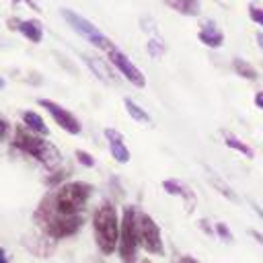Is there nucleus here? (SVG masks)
I'll return each instance as SVG.
<instances>
[{
	"label": "nucleus",
	"mask_w": 263,
	"mask_h": 263,
	"mask_svg": "<svg viewBox=\"0 0 263 263\" xmlns=\"http://www.w3.org/2000/svg\"><path fill=\"white\" fill-rule=\"evenodd\" d=\"M0 263H10V261H8V255H6V251H4L2 247H0Z\"/></svg>",
	"instance_id": "nucleus-32"
},
{
	"label": "nucleus",
	"mask_w": 263,
	"mask_h": 263,
	"mask_svg": "<svg viewBox=\"0 0 263 263\" xmlns=\"http://www.w3.org/2000/svg\"><path fill=\"white\" fill-rule=\"evenodd\" d=\"M164 4L185 16H197L199 14V0H164Z\"/></svg>",
	"instance_id": "nucleus-17"
},
{
	"label": "nucleus",
	"mask_w": 263,
	"mask_h": 263,
	"mask_svg": "<svg viewBox=\"0 0 263 263\" xmlns=\"http://www.w3.org/2000/svg\"><path fill=\"white\" fill-rule=\"evenodd\" d=\"M123 105H125V111L129 113L132 119H136V121H140V123H150V115H148V111L142 109L136 101H132V99H123Z\"/></svg>",
	"instance_id": "nucleus-18"
},
{
	"label": "nucleus",
	"mask_w": 263,
	"mask_h": 263,
	"mask_svg": "<svg viewBox=\"0 0 263 263\" xmlns=\"http://www.w3.org/2000/svg\"><path fill=\"white\" fill-rule=\"evenodd\" d=\"M232 68H234V72H236L238 76H242V78H247V80H257V70H255V66H251L247 60L234 58V60H232Z\"/></svg>",
	"instance_id": "nucleus-19"
},
{
	"label": "nucleus",
	"mask_w": 263,
	"mask_h": 263,
	"mask_svg": "<svg viewBox=\"0 0 263 263\" xmlns=\"http://www.w3.org/2000/svg\"><path fill=\"white\" fill-rule=\"evenodd\" d=\"M257 43H259V47L263 49V33H257Z\"/></svg>",
	"instance_id": "nucleus-34"
},
{
	"label": "nucleus",
	"mask_w": 263,
	"mask_h": 263,
	"mask_svg": "<svg viewBox=\"0 0 263 263\" xmlns=\"http://www.w3.org/2000/svg\"><path fill=\"white\" fill-rule=\"evenodd\" d=\"M12 27H16V31H18L25 39H29V41H33V43H41V41H43V27H41V23H39L37 18L16 21V23H12Z\"/></svg>",
	"instance_id": "nucleus-12"
},
{
	"label": "nucleus",
	"mask_w": 263,
	"mask_h": 263,
	"mask_svg": "<svg viewBox=\"0 0 263 263\" xmlns=\"http://www.w3.org/2000/svg\"><path fill=\"white\" fill-rule=\"evenodd\" d=\"M134 263H152V261H150L148 257H140V259H138V261H134Z\"/></svg>",
	"instance_id": "nucleus-35"
},
{
	"label": "nucleus",
	"mask_w": 263,
	"mask_h": 263,
	"mask_svg": "<svg viewBox=\"0 0 263 263\" xmlns=\"http://www.w3.org/2000/svg\"><path fill=\"white\" fill-rule=\"evenodd\" d=\"M162 189H164L168 195L181 197V199L185 201V205H187V212H193V208H195V193H193V189L187 187L183 181H179V179H164V181H162Z\"/></svg>",
	"instance_id": "nucleus-11"
},
{
	"label": "nucleus",
	"mask_w": 263,
	"mask_h": 263,
	"mask_svg": "<svg viewBox=\"0 0 263 263\" xmlns=\"http://www.w3.org/2000/svg\"><path fill=\"white\" fill-rule=\"evenodd\" d=\"M60 14L64 16V21L82 37V39H86L92 47H97V49H103V51H113L115 49V45H113V41L99 29V27H95L86 16H82V14H78L76 10H72V8H60Z\"/></svg>",
	"instance_id": "nucleus-6"
},
{
	"label": "nucleus",
	"mask_w": 263,
	"mask_h": 263,
	"mask_svg": "<svg viewBox=\"0 0 263 263\" xmlns=\"http://www.w3.org/2000/svg\"><path fill=\"white\" fill-rule=\"evenodd\" d=\"M12 2H14V4H18V2H23V4H27L29 8H33L35 12H41V8H39V4H37L35 0H12Z\"/></svg>",
	"instance_id": "nucleus-29"
},
{
	"label": "nucleus",
	"mask_w": 263,
	"mask_h": 263,
	"mask_svg": "<svg viewBox=\"0 0 263 263\" xmlns=\"http://www.w3.org/2000/svg\"><path fill=\"white\" fill-rule=\"evenodd\" d=\"M249 236H253V238L263 247V232H259V230H255V228H249Z\"/></svg>",
	"instance_id": "nucleus-30"
},
{
	"label": "nucleus",
	"mask_w": 263,
	"mask_h": 263,
	"mask_svg": "<svg viewBox=\"0 0 263 263\" xmlns=\"http://www.w3.org/2000/svg\"><path fill=\"white\" fill-rule=\"evenodd\" d=\"M138 232H140V247H142L144 253L154 255V257H162L164 255V240H162L160 226L156 224V220L150 214L140 212Z\"/></svg>",
	"instance_id": "nucleus-7"
},
{
	"label": "nucleus",
	"mask_w": 263,
	"mask_h": 263,
	"mask_svg": "<svg viewBox=\"0 0 263 263\" xmlns=\"http://www.w3.org/2000/svg\"><path fill=\"white\" fill-rule=\"evenodd\" d=\"M23 125L27 127V129H31L33 134H39V136H47L49 134V129H47V125H45V121H43V117L37 113V111H31V109H25L23 111Z\"/></svg>",
	"instance_id": "nucleus-16"
},
{
	"label": "nucleus",
	"mask_w": 263,
	"mask_h": 263,
	"mask_svg": "<svg viewBox=\"0 0 263 263\" xmlns=\"http://www.w3.org/2000/svg\"><path fill=\"white\" fill-rule=\"evenodd\" d=\"M197 37H199V41H201L203 45H208V47H212V49H216V47H220V45L224 43V33L216 27L214 21H205V23L201 25Z\"/></svg>",
	"instance_id": "nucleus-13"
},
{
	"label": "nucleus",
	"mask_w": 263,
	"mask_h": 263,
	"mask_svg": "<svg viewBox=\"0 0 263 263\" xmlns=\"http://www.w3.org/2000/svg\"><path fill=\"white\" fill-rule=\"evenodd\" d=\"M255 105H257L259 109H263V90H259V92L255 95Z\"/></svg>",
	"instance_id": "nucleus-31"
},
{
	"label": "nucleus",
	"mask_w": 263,
	"mask_h": 263,
	"mask_svg": "<svg viewBox=\"0 0 263 263\" xmlns=\"http://www.w3.org/2000/svg\"><path fill=\"white\" fill-rule=\"evenodd\" d=\"M92 236L95 245L101 251V255L111 257L117 253L119 247V234H121V214L117 212L115 203L103 201L92 212Z\"/></svg>",
	"instance_id": "nucleus-2"
},
{
	"label": "nucleus",
	"mask_w": 263,
	"mask_h": 263,
	"mask_svg": "<svg viewBox=\"0 0 263 263\" xmlns=\"http://www.w3.org/2000/svg\"><path fill=\"white\" fill-rule=\"evenodd\" d=\"M253 210H255V212L259 214V218L263 220V208H261V205H257V203H253Z\"/></svg>",
	"instance_id": "nucleus-33"
},
{
	"label": "nucleus",
	"mask_w": 263,
	"mask_h": 263,
	"mask_svg": "<svg viewBox=\"0 0 263 263\" xmlns=\"http://www.w3.org/2000/svg\"><path fill=\"white\" fill-rule=\"evenodd\" d=\"M76 160H78L82 166H86V168H92V166H95V158H92L88 152H84V150H76Z\"/></svg>",
	"instance_id": "nucleus-24"
},
{
	"label": "nucleus",
	"mask_w": 263,
	"mask_h": 263,
	"mask_svg": "<svg viewBox=\"0 0 263 263\" xmlns=\"http://www.w3.org/2000/svg\"><path fill=\"white\" fill-rule=\"evenodd\" d=\"M171 263H199L195 257H191V255H181V257H177L175 261H171Z\"/></svg>",
	"instance_id": "nucleus-28"
},
{
	"label": "nucleus",
	"mask_w": 263,
	"mask_h": 263,
	"mask_svg": "<svg viewBox=\"0 0 263 263\" xmlns=\"http://www.w3.org/2000/svg\"><path fill=\"white\" fill-rule=\"evenodd\" d=\"M33 222L41 234L58 242L76 236L84 226V216H60L53 210H49L43 201H39V205L33 212Z\"/></svg>",
	"instance_id": "nucleus-3"
},
{
	"label": "nucleus",
	"mask_w": 263,
	"mask_h": 263,
	"mask_svg": "<svg viewBox=\"0 0 263 263\" xmlns=\"http://www.w3.org/2000/svg\"><path fill=\"white\" fill-rule=\"evenodd\" d=\"M210 183H212V185L216 187V191H218V193H222L226 199H230V201H238V195H236V193H234V191H232L224 181H220V179L212 177V179H210Z\"/></svg>",
	"instance_id": "nucleus-22"
},
{
	"label": "nucleus",
	"mask_w": 263,
	"mask_h": 263,
	"mask_svg": "<svg viewBox=\"0 0 263 263\" xmlns=\"http://www.w3.org/2000/svg\"><path fill=\"white\" fill-rule=\"evenodd\" d=\"M138 218L140 210L136 205H125L121 212V234H119V247L117 255L121 263H134L138 261L140 247V232H138Z\"/></svg>",
	"instance_id": "nucleus-5"
},
{
	"label": "nucleus",
	"mask_w": 263,
	"mask_h": 263,
	"mask_svg": "<svg viewBox=\"0 0 263 263\" xmlns=\"http://www.w3.org/2000/svg\"><path fill=\"white\" fill-rule=\"evenodd\" d=\"M146 49H148V53H150L152 58H160V55L164 53L166 45H164V41H162L158 35H152V37L148 39V43H146Z\"/></svg>",
	"instance_id": "nucleus-21"
},
{
	"label": "nucleus",
	"mask_w": 263,
	"mask_h": 263,
	"mask_svg": "<svg viewBox=\"0 0 263 263\" xmlns=\"http://www.w3.org/2000/svg\"><path fill=\"white\" fill-rule=\"evenodd\" d=\"M199 228L205 232V234H210V236H214L216 232H214V226H210V222L208 220H199Z\"/></svg>",
	"instance_id": "nucleus-27"
},
{
	"label": "nucleus",
	"mask_w": 263,
	"mask_h": 263,
	"mask_svg": "<svg viewBox=\"0 0 263 263\" xmlns=\"http://www.w3.org/2000/svg\"><path fill=\"white\" fill-rule=\"evenodd\" d=\"M214 232H216V236L222 238L224 242H232V240H234V234H232V230L228 228L226 222H216V224H214Z\"/></svg>",
	"instance_id": "nucleus-23"
},
{
	"label": "nucleus",
	"mask_w": 263,
	"mask_h": 263,
	"mask_svg": "<svg viewBox=\"0 0 263 263\" xmlns=\"http://www.w3.org/2000/svg\"><path fill=\"white\" fill-rule=\"evenodd\" d=\"M84 62L88 64V70H90L99 80H103V82H107V84L117 82V78H115V74H113V66H107L105 62H101V60H97V58H92V55H84Z\"/></svg>",
	"instance_id": "nucleus-15"
},
{
	"label": "nucleus",
	"mask_w": 263,
	"mask_h": 263,
	"mask_svg": "<svg viewBox=\"0 0 263 263\" xmlns=\"http://www.w3.org/2000/svg\"><path fill=\"white\" fill-rule=\"evenodd\" d=\"M8 132H10V125H8V121L0 115V142H2V140H6Z\"/></svg>",
	"instance_id": "nucleus-26"
},
{
	"label": "nucleus",
	"mask_w": 263,
	"mask_h": 263,
	"mask_svg": "<svg viewBox=\"0 0 263 263\" xmlns=\"http://www.w3.org/2000/svg\"><path fill=\"white\" fill-rule=\"evenodd\" d=\"M12 146L16 150H21L23 154L35 158L37 162H41L45 168H55L60 162H62V156L58 152V148L47 142L43 136L39 134H33L31 129H27L25 125L23 127H16L14 129V136H12Z\"/></svg>",
	"instance_id": "nucleus-4"
},
{
	"label": "nucleus",
	"mask_w": 263,
	"mask_h": 263,
	"mask_svg": "<svg viewBox=\"0 0 263 263\" xmlns=\"http://www.w3.org/2000/svg\"><path fill=\"white\" fill-rule=\"evenodd\" d=\"M109 64H111L127 82H132L136 88H144V86H146V76L142 74V70H140L119 47H115L113 51H109Z\"/></svg>",
	"instance_id": "nucleus-8"
},
{
	"label": "nucleus",
	"mask_w": 263,
	"mask_h": 263,
	"mask_svg": "<svg viewBox=\"0 0 263 263\" xmlns=\"http://www.w3.org/2000/svg\"><path fill=\"white\" fill-rule=\"evenodd\" d=\"M4 86H6V82H4V78L0 76V88H4Z\"/></svg>",
	"instance_id": "nucleus-36"
},
{
	"label": "nucleus",
	"mask_w": 263,
	"mask_h": 263,
	"mask_svg": "<svg viewBox=\"0 0 263 263\" xmlns=\"http://www.w3.org/2000/svg\"><path fill=\"white\" fill-rule=\"evenodd\" d=\"M105 138H107L109 152H111L113 160L119 162V164H127L132 156H129V148L125 146L121 134H119L117 129H113V127H107V129H105Z\"/></svg>",
	"instance_id": "nucleus-10"
},
{
	"label": "nucleus",
	"mask_w": 263,
	"mask_h": 263,
	"mask_svg": "<svg viewBox=\"0 0 263 263\" xmlns=\"http://www.w3.org/2000/svg\"><path fill=\"white\" fill-rule=\"evenodd\" d=\"M39 105L49 113V117L64 129V132H68L70 136H78L80 134V121L76 119V115L72 113V111H68L66 107H62V105H58V103H53V101H49V99H39Z\"/></svg>",
	"instance_id": "nucleus-9"
},
{
	"label": "nucleus",
	"mask_w": 263,
	"mask_h": 263,
	"mask_svg": "<svg viewBox=\"0 0 263 263\" xmlns=\"http://www.w3.org/2000/svg\"><path fill=\"white\" fill-rule=\"evenodd\" d=\"M224 142H226V146H228V148H232V150L240 152V154H242V156H247V158H253V156H255L253 148H251L249 144H245L242 140H238L236 136H232V134H224Z\"/></svg>",
	"instance_id": "nucleus-20"
},
{
	"label": "nucleus",
	"mask_w": 263,
	"mask_h": 263,
	"mask_svg": "<svg viewBox=\"0 0 263 263\" xmlns=\"http://www.w3.org/2000/svg\"><path fill=\"white\" fill-rule=\"evenodd\" d=\"M25 247L33 253V255H37V257H51V253H53V249H55V240H51V238H47L45 234H37V236H33L31 240H25Z\"/></svg>",
	"instance_id": "nucleus-14"
},
{
	"label": "nucleus",
	"mask_w": 263,
	"mask_h": 263,
	"mask_svg": "<svg viewBox=\"0 0 263 263\" xmlns=\"http://www.w3.org/2000/svg\"><path fill=\"white\" fill-rule=\"evenodd\" d=\"M92 195V185L84 181H66L47 193L41 201L60 216H84L88 199Z\"/></svg>",
	"instance_id": "nucleus-1"
},
{
	"label": "nucleus",
	"mask_w": 263,
	"mask_h": 263,
	"mask_svg": "<svg viewBox=\"0 0 263 263\" xmlns=\"http://www.w3.org/2000/svg\"><path fill=\"white\" fill-rule=\"evenodd\" d=\"M249 16H251V21H255L257 25H261V27H263V8H259V6L251 4V6H249Z\"/></svg>",
	"instance_id": "nucleus-25"
}]
</instances>
